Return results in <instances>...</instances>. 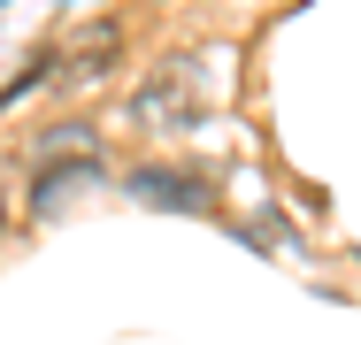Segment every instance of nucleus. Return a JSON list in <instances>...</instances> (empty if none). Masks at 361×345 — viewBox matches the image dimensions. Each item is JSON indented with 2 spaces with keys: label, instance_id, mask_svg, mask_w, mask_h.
Listing matches in <instances>:
<instances>
[{
  "label": "nucleus",
  "instance_id": "nucleus-1",
  "mask_svg": "<svg viewBox=\"0 0 361 345\" xmlns=\"http://www.w3.org/2000/svg\"><path fill=\"white\" fill-rule=\"evenodd\" d=\"M139 200H161V207H200V200H208V184H200V177H169V169H146V177H139Z\"/></svg>",
  "mask_w": 361,
  "mask_h": 345
}]
</instances>
